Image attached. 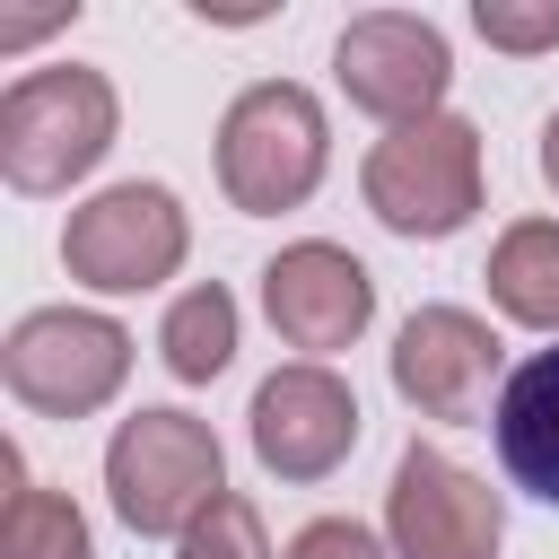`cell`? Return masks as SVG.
<instances>
[{
	"instance_id": "cell-1",
	"label": "cell",
	"mask_w": 559,
	"mask_h": 559,
	"mask_svg": "<svg viewBox=\"0 0 559 559\" xmlns=\"http://www.w3.org/2000/svg\"><path fill=\"white\" fill-rule=\"evenodd\" d=\"M114 131H122V105H114L105 70H87V61L26 70L0 96V175H9V192L52 201L79 175H96V157L114 148Z\"/></svg>"
},
{
	"instance_id": "cell-2",
	"label": "cell",
	"mask_w": 559,
	"mask_h": 559,
	"mask_svg": "<svg viewBox=\"0 0 559 559\" xmlns=\"http://www.w3.org/2000/svg\"><path fill=\"white\" fill-rule=\"evenodd\" d=\"M105 498L140 542H183L227 498V454L192 411H131L105 445Z\"/></svg>"
},
{
	"instance_id": "cell-3",
	"label": "cell",
	"mask_w": 559,
	"mask_h": 559,
	"mask_svg": "<svg viewBox=\"0 0 559 559\" xmlns=\"http://www.w3.org/2000/svg\"><path fill=\"white\" fill-rule=\"evenodd\" d=\"M332 166V122L314 105V87L297 79H253L227 114H218V192L245 218H280L297 210Z\"/></svg>"
},
{
	"instance_id": "cell-4",
	"label": "cell",
	"mask_w": 559,
	"mask_h": 559,
	"mask_svg": "<svg viewBox=\"0 0 559 559\" xmlns=\"http://www.w3.org/2000/svg\"><path fill=\"white\" fill-rule=\"evenodd\" d=\"M358 192H367V210H376L393 236L437 245V236L472 227V210H480V131H472L463 114L402 122V131H384V140L367 148Z\"/></svg>"
},
{
	"instance_id": "cell-5",
	"label": "cell",
	"mask_w": 559,
	"mask_h": 559,
	"mask_svg": "<svg viewBox=\"0 0 559 559\" xmlns=\"http://www.w3.org/2000/svg\"><path fill=\"white\" fill-rule=\"evenodd\" d=\"M0 384L44 419H96L131 384V332L96 306H35L0 341Z\"/></svg>"
},
{
	"instance_id": "cell-6",
	"label": "cell",
	"mask_w": 559,
	"mask_h": 559,
	"mask_svg": "<svg viewBox=\"0 0 559 559\" xmlns=\"http://www.w3.org/2000/svg\"><path fill=\"white\" fill-rule=\"evenodd\" d=\"M183 253H192V218L166 183H105L61 227V262L96 297H140V288L175 280Z\"/></svg>"
},
{
	"instance_id": "cell-7",
	"label": "cell",
	"mask_w": 559,
	"mask_h": 559,
	"mask_svg": "<svg viewBox=\"0 0 559 559\" xmlns=\"http://www.w3.org/2000/svg\"><path fill=\"white\" fill-rule=\"evenodd\" d=\"M332 79L358 114H376L384 131L402 122H428L445 114V87H454V52H445V26L419 17V9H367L341 26L332 44Z\"/></svg>"
},
{
	"instance_id": "cell-8",
	"label": "cell",
	"mask_w": 559,
	"mask_h": 559,
	"mask_svg": "<svg viewBox=\"0 0 559 559\" xmlns=\"http://www.w3.org/2000/svg\"><path fill=\"white\" fill-rule=\"evenodd\" d=\"M384 550L393 559H498L507 550V498L463 472L437 445H402L384 489Z\"/></svg>"
},
{
	"instance_id": "cell-9",
	"label": "cell",
	"mask_w": 559,
	"mask_h": 559,
	"mask_svg": "<svg viewBox=\"0 0 559 559\" xmlns=\"http://www.w3.org/2000/svg\"><path fill=\"white\" fill-rule=\"evenodd\" d=\"M498 384H507V349H498V332L472 306H419L393 332V393L419 419H445V428H472L480 419L489 428Z\"/></svg>"
},
{
	"instance_id": "cell-10",
	"label": "cell",
	"mask_w": 559,
	"mask_h": 559,
	"mask_svg": "<svg viewBox=\"0 0 559 559\" xmlns=\"http://www.w3.org/2000/svg\"><path fill=\"white\" fill-rule=\"evenodd\" d=\"M245 428H253V463L271 472V480H332L349 454H358V393L332 376V367H314V358H288V367H271L262 384H253V411H245Z\"/></svg>"
},
{
	"instance_id": "cell-11",
	"label": "cell",
	"mask_w": 559,
	"mask_h": 559,
	"mask_svg": "<svg viewBox=\"0 0 559 559\" xmlns=\"http://www.w3.org/2000/svg\"><path fill=\"white\" fill-rule=\"evenodd\" d=\"M262 314H271V332H280L288 349H306V358L323 367L332 349H349V341L376 323V271H367L349 245H323V236L280 245V253L262 262Z\"/></svg>"
},
{
	"instance_id": "cell-12",
	"label": "cell",
	"mask_w": 559,
	"mask_h": 559,
	"mask_svg": "<svg viewBox=\"0 0 559 559\" xmlns=\"http://www.w3.org/2000/svg\"><path fill=\"white\" fill-rule=\"evenodd\" d=\"M489 437H498L507 480L559 507V349H533V358L507 367L498 411H489Z\"/></svg>"
},
{
	"instance_id": "cell-13",
	"label": "cell",
	"mask_w": 559,
	"mask_h": 559,
	"mask_svg": "<svg viewBox=\"0 0 559 559\" xmlns=\"http://www.w3.org/2000/svg\"><path fill=\"white\" fill-rule=\"evenodd\" d=\"M489 306L524 332H559V218H515L489 245Z\"/></svg>"
},
{
	"instance_id": "cell-14",
	"label": "cell",
	"mask_w": 559,
	"mask_h": 559,
	"mask_svg": "<svg viewBox=\"0 0 559 559\" xmlns=\"http://www.w3.org/2000/svg\"><path fill=\"white\" fill-rule=\"evenodd\" d=\"M157 358H166L175 384L227 376V358H236V297H227L218 280H192V288L166 306V323H157Z\"/></svg>"
},
{
	"instance_id": "cell-15",
	"label": "cell",
	"mask_w": 559,
	"mask_h": 559,
	"mask_svg": "<svg viewBox=\"0 0 559 559\" xmlns=\"http://www.w3.org/2000/svg\"><path fill=\"white\" fill-rule=\"evenodd\" d=\"M0 472H9L0 559H96V542H87V515L70 507V489H35V480H26V463H17V445L0 454Z\"/></svg>"
},
{
	"instance_id": "cell-16",
	"label": "cell",
	"mask_w": 559,
	"mask_h": 559,
	"mask_svg": "<svg viewBox=\"0 0 559 559\" xmlns=\"http://www.w3.org/2000/svg\"><path fill=\"white\" fill-rule=\"evenodd\" d=\"M175 559H280V550H271V533H262L253 498H236V489H227V498H218V507L175 542Z\"/></svg>"
},
{
	"instance_id": "cell-17",
	"label": "cell",
	"mask_w": 559,
	"mask_h": 559,
	"mask_svg": "<svg viewBox=\"0 0 559 559\" xmlns=\"http://www.w3.org/2000/svg\"><path fill=\"white\" fill-rule=\"evenodd\" d=\"M472 26L498 52H550L559 44V0H472Z\"/></svg>"
},
{
	"instance_id": "cell-18",
	"label": "cell",
	"mask_w": 559,
	"mask_h": 559,
	"mask_svg": "<svg viewBox=\"0 0 559 559\" xmlns=\"http://www.w3.org/2000/svg\"><path fill=\"white\" fill-rule=\"evenodd\" d=\"M280 559H393V550H384V542H376L358 515H314V524H306V533H297Z\"/></svg>"
},
{
	"instance_id": "cell-19",
	"label": "cell",
	"mask_w": 559,
	"mask_h": 559,
	"mask_svg": "<svg viewBox=\"0 0 559 559\" xmlns=\"http://www.w3.org/2000/svg\"><path fill=\"white\" fill-rule=\"evenodd\" d=\"M70 17H79V0H70V9H44V17H0V52H26L35 35H52V26H70Z\"/></svg>"
},
{
	"instance_id": "cell-20",
	"label": "cell",
	"mask_w": 559,
	"mask_h": 559,
	"mask_svg": "<svg viewBox=\"0 0 559 559\" xmlns=\"http://www.w3.org/2000/svg\"><path fill=\"white\" fill-rule=\"evenodd\" d=\"M542 183H550V192H559V114H550V122H542Z\"/></svg>"
}]
</instances>
